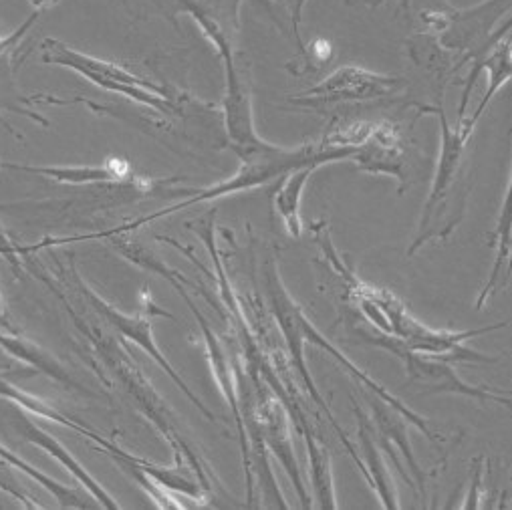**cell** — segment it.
<instances>
[{"label":"cell","instance_id":"1","mask_svg":"<svg viewBox=\"0 0 512 510\" xmlns=\"http://www.w3.org/2000/svg\"><path fill=\"white\" fill-rule=\"evenodd\" d=\"M265 287H267V293H269L271 309L275 311V317H277V321H279V325H281V329H283V333H285V339H287V345H289L293 363H295L297 371L301 373V377H303V381H305V388L311 392L313 400L327 412L331 426H337L335 430H339V424H337V420L331 416V412H329L327 404L323 402L321 394L317 392L315 381H313V377H311V373H309V369H307V363H305V351H303V347H305L307 341L317 343V345L323 347L327 353H331L339 363H343V367H345L347 371H351V373L359 379L361 386L373 390L381 400H386V404H390V406H392L394 410H398L404 418H408V420H410L420 432H424L430 440H438V436L432 432V428H430V424L426 422V418H422V416L416 414L414 410L406 408L396 396H392V394H388L383 388H379V386L375 384V381L369 379L359 367H355L351 361H347V359L339 353V349H335L331 343H327V341L323 339V335L309 323V319L305 317V313L301 311V307H299V305L293 301V297L287 293V289H285V285H283V281H281V277H279V267H277L275 261H269L267 267H265Z\"/></svg>","mask_w":512,"mask_h":510},{"label":"cell","instance_id":"2","mask_svg":"<svg viewBox=\"0 0 512 510\" xmlns=\"http://www.w3.org/2000/svg\"><path fill=\"white\" fill-rule=\"evenodd\" d=\"M355 154V148L351 146H329V144H305L299 146L295 150H287L281 146H271L269 150L254 154L248 158H240V170L230 176L224 182H218L210 188L198 190L196 196L188 198L186 202L174 204L170 208H164L152 216H144L140 220H134L132 224L121 226L119 230H132V228H140L148 222H154L156 218L174 214L178 210H186L190 206H196L200 202H210L228 194H236V192H246L252 188H259L263 184H269L271 180L285 176L287 172L301 168V166H325V164H333L339 160H351V156Z\"/></svg>","mask_w":512,"mask_h":510},{"label":"cell","instance_id":"3","mask_svg":"<svg viewBox=\"0 0 512 510\" xmlns=\"http://www.w3.org/2000/svg\"><path fill=\"white\" fill-rule=\"evenodd\" d=\"M434 111L440 115V125H442L440 158H438L432 190L424 206L420 234L414 240L410 254H414L430 238L432 228L438 224L446 226V236H448L466 210V198H468L466 150L474 130L464 123V119H460L456 127H452L442 107L440 109L436 107Z\"/></svg>","mask_w":512,"mask_h":510},{"label":"cell","instance_id":"4","mask_svg":"<svg viewBox=\"0 0 512 510\" xmlns=\"http://www.w3.org/2000/svg\"><path fill=\"white\" fill-rule=\"evenodd\" d=\"M41 49V61L45 65L67 67L85 77L87 81H91L93 85L132 99L136 103H142L160 115H172L178 111V101L172 95V87L158 85L121 65L79 53L55 39H45Z\"/></svg>","mask_w":512,"mask_h":510},{"label":"cell","instance_id":"5","mask_svg":"<svg viewBox=\"0 0 512 510\" xmlns=\"http://www.w3.org/2000/svg\"><path fill=\"white\" fill-rule=\"evenodd\" d=\"M75 281H77V285H79L83 297H87V301L91 303V307H93L99 315H103V317L107 319V323H111L123 337L134 341V343L140 345L148 355H152L154 361L174 379V384L186 394V398H188L210 422H214L216 416L200 402V398H196V396L192 394V390L184 384V379L176 373V369H174V367L170 365V361L162 355L160 347H158L156 341H154V335H152V321H154V317L174 319V315L168 313V311H164V309H160V307L152 301V297H148V293H144L146 301L142 303V307H140V311H138L136 315H123V313L115 311L111 305H107V303H105L99 295H95L87 285H83V281H81L79 277H75Z\"/></svg>","mask_w":512,"mask_h":510},{"label":"cell","instance_id":"6","mask_svg":"<svg viewBox=\"0 0 512 510\" xmlns=\"http://www.w3.org/2000/svg\"><path fill=\"white\" fill-rule=\"evenodd\" d=\"M226 67V97H224V121L230 148L238 158H248L269 150L273 144L263 140L256 132L252 115V97L246 63L234 53L224 61Z\"/></svg>","mask_w":512,"mask_h":510},{"label":"cell","instance_id":"7","mask_svg":"<svg viewBox=\"0 0 512 510\" xmlns=\"http://www.w3.org/2000/svg\"><path fill=\"white\" fill-rule=\"evenodd\" d=\"M510 11V0H484V3L454 13H442L430 19L434 33H440V41L456 51L488 53L502 35L492 37L496 21Z\"/></svg>","mask_w":512,"mask_h":510},{"label":"cell","instance_id":"8","mask_svg":"<svg viewBox=\"0 0 512 510\" xmlns=\"http://www.w3.org/2000/svg\"><path fill=\"white\" fill-rule=\"evenodd\" d=\"M404 81L400 77L373 73L361 67L345 65L325 77L309 91L295 97V103H339V101H369L394 95Z\"/></svg>","mask_w":512,"mask_h":510},{"label":"cell","instance_id":"9","mask_svg":"<svg viewBox=\"0 0 512 510\" xmlns=\"http://www.w3.org/2000/svg\"><path fill=\"white\" fill-rule=\"evenodd\" d=\"M242 422L252 426L256 432L261 434L265 446L279 458V462L287 470L289 478L293 480L297 496L301 500V506L311 508L313 506L311 496L307 492V486L301 476V468L295 458L293 436H291L285 408L275 398H261L259 404L246 408V416L242 418Z\"/></svg>","mask_w":512,"mask_h":510},{"label":"cell","instance_id":"10","mask_svg":"<svg viewBox=\"0 0 512 510\" xmlns=\"http://www.w3.org/2000/svg\"><path fill=\"white\" fill-rule=\"evenodd\" d=\"M392 353L404 361L410 384L422 388L426 394H458V396L474 398L480 402H496V404L510 406L508 396L488 388H474L466 384V381L444 359L418 355L402 347H394Z\"/></svg>","mask_w":512,"mask_h":510},{"label":"cell","instance_id":"11","mask_svg":"<svg viewBox=\"0 0 512 510\" xmlns=\"http://www.w3.org/2000/svg\"><path fill=\"white\" fill-rule=\"evenodd\" d=\"M357 170L367 174H386L406 184V148L400 127L392 121H373L367 138L351 156Z\"/></svg>","mask_w":512,"mask_h":510},{"label":"cell","instance_id":"12","mask_svg":"<svg viewBox=\"0 0 512 510\" xmlns=\"http://www.w3.org/2000/svg\"><path fill=\"white\" fill-rule=\"evenodd\" d=\"M5 406H7V410H9V416H11V422H13L15 430H17L25 440H29L31 444H35L37 448L49 452L61 466H65V468L77 478V482H81V484L87 488V492L93 496V500L99 502V506H103V508H107V510H119V508H121L119 502L83 468V464H81L77 458H73V456L69 454V450H67L59 440H55L53 436H49L47 432H43L33 420H29V418L17 408V402L5 398Z\"/></svg>","mask_w":512,"mask_h":510},{"label":"cell","instance_id":"13","mask_svg":"<svg viewBox=\"0 0 512 510\" xmlns=\"http://www.w3.org/2000/svg\"><path fill=\"white\" fill-rule=\"evenodd\" d=\"M224 61L234 57L240 0H178Z\"/></svg>","mask_w":512,"mask_h":510},{"label":"cell","instance_id":"14","mask_svg":"<svg viewBox=\"0 0 512 510\" xmlns=\"http://www.w3.org/2000/svg\"><path fill=\"white\" fill-rule=\"evenodd\" d=\"M5 170H17L27 174H39L43 178L61 182V184H103L119 180L127 174V164L123 160H109L103 166H19V164H0Z\"/></svg>","mask_w":512,"mask_h":510},{"label":"cell","instance_id":"15","mask_svg":"<svg viewBox=\"0 0 512 510\" xmlns=\"http://www.w3.org/2000/svg\"><path fill=\"white\" fill-rule=\"evenodd\" d=\"M355 416L359 418V446L367 460V464H363V476L371 484L375 494L379 496L383 508H400V498H398L394 478H392L386 462H383V458L375 446V440L371 436L373 428L369 426L367 418L363 416V412L357 406H355Z\"/></svg>","mask_w":512,"mask_h":510},{"label":"cell","instance_id":"16","mask_svg":"<svg viewBox=\"0 0 512 510\" xmlns=\"http://www.w3.org/2000/svg\"><path fill=\"white\" fill-rule=\"evenodd\" d=\"M494 248H496V254H494V265H492V271H490V277L486 281V285L482 287L480 295H478V301H476V309L480 311L488 299L504 287V275L508 273V265H510V248H512V212H510V184H508V190L504 194V202H502V208H500V216H498V222H496V230L492 234V242H490Z\"/></svg>","mask_w":512,"mask_h":510},{"label":"cell","instance_id":"17","mask_svg":"<svg viewBox=\"0 0 512 510\" xmlns=\"http://www.w3.org/2000/svg\"><path fill=\"white\" fill-rule=\"evenodd\" d=\"M299 430L305 436L307 452H309V472H311V482H313V498L315 506L323 510H335L337 496H335V486H333V472H331V456L327 448L321 444V440L313 434L309 422L305 420Z\"/></svg>","mask_w":512,"mask_h":510},{"label":"cell","instance_id":"18","mask_svg":"<svg viewBox=\"0 0 512 510\" xmlns=\"http://www.w3.org/2000/svg\"><path fill=\"white\" fill-rule=\"evenodd\" d=\"M315 170L317 166H301L287 172L283 178V184L275 194V210L279 212L289 236L293 238H299L303 232L301 200H303V190Z\"/></svg>","mask_w":512,"mask_h":510},{"label":"cell","instance_id":"19","mask_svg":"<svg viewBox=\"0 0 512 510\" xmlns=\"http://www.w3.org/2000/svg\"><path fill=\"white\" fill-rule=\"evenodd\" d=\"M0 345H3L5 351H9L11 355H15V357L27 361V363H29L31 367H35L37 371L47 373L51 379L59 381V384H63V386H67V388H75V390H79L81 394L91 396V392L83 390V388L77 384V381L69 375V371H67L53 355H49L47 351H43L37 343L29 341V339H25V337H21V335H7V333L0 331Z\"/></svg>","mask_w":512,"mask_h":510},{"label":"cell","instance_id":"20","mask_svg":"<svg viewBox=\"0 0 512 510\" xmlns=\"http://www.w3.org/2000/svg\"><path fill=\"white\" fill-rule=\"evenodd\" d=\"M371 408H373V420L377 424V430H379V436L381 440L386 442H394L400 452L404 454L410 470H412V476L416 478V486L422 488L424 492V474L416 462V456L412 452V446H410V440H408V426H406V418L398 412V410H390L383 406L381 402H371Z\"/></svg>","mask_w":512,"mask_h":510},{"label":"cell","instance_id":"21","mask_svg":"<svg viewBox=\"0 0 512 510\" xmlns=\"http://www.w3.org/2000/svg\"><path fill=\"white\" fill-rule=\"evenodd\" d=\"M486 69H488V87H486V93H484V97H482V101H480V105L476 107V111H474V115L466 121L464 119V123L468 125V127H476V123H478V119L482 117V113H484V109L488 107V103L494 99V95L508 83V79H510V75H512V51H510V37H502L486 55H484V59L480 61Z\"/></svg>","mask_w":512,"mask_h":510},{"label":"cell","instance_id":"22","mask_svg":"<svg viewBox=\"0 0 512 510\" xmlns=\"http://www.w3.org/2000/svg\"><path fill=\"white\" fill-rule=\"evenodd\" d=\"M0 458L7 460V464H11V466L23 470V472H25L29 478H33L37 484L45 486V488L57 498L59 506H63V508H101L97 502H87V498H83L75 488H69V486H65V484L53 480V478L47 476L45 472L33 468L29 462H25L23 458H19V456H15L13 452H9L3 444H0Z\"/></svg>","mask_w":512,"mask_h":510},{"label":"cell","instance_id":"23","mask_svg":"<svg viewBox=\"0 0 512 510\" xmlns=\"http://www.w3.org/2000/svg\"><path fill=\"white\" fill-rule=\"evenodd\" d=\"M472 468H474V478H472V488L470 494L466 496L464 508H478L480 506V492H482V480H484V456L480 454L478 458L472 460Z\"/></svg>","mask_w":512,"mask_h":510},{"label":"cell","instance_id":"24","mask_svg":"<svg viewBox=\"0 0 512 510\" xmlns=\"http://www.w3.org/2000/svg\"><path fill=\"white\" fill-rule=\"evenodd\" d=\"M39 17H41V15L33 11V13H31V17H29V19H27V21H25V23H23L15 33H13V35H9V37H0V57H3L9 49H15V47H17V43H19V41L25 37V33H27V31L37 23V19H39Z\"/></svg>","mask_w":512,"mask_h":510},{"label":"cell","instance_id":"25","mask_svg":"<svg viewBox=\"0 0 512 510\" xmlns=\"http://www.w3.org/2000/svg\"><path fill=\"white\" fill-rule=\"evenodd\" d=\"M0 254H5V257H7L11 263H15L17 259L23 257L21 248H17V246L11 242V238H9V234L5 232L3 226H0Z\"/></svg>","mask_w":512,"mask_h":510},{"label":"cell","instance_id":"26","mask_svg":"<svg viewBox=\"0 0 512 510\" xmlns=\"http://www.w3.org/2000/svg\"><path fill=\"white\" fill-rule=\"evenodd\" d=\"M59 3V0H29V5H31V9L35 11V13H45V11H49L51 7H55Z\"/></svg>","mask_w":512,"mask_h":510},{"label":"cell","instance_id":"27","mask_svg":"<svg viewBox=\"0 0 512 510\" xmlns=\"http://www.w3.org/2000/svg\"><path fill=\"white\" fill-rule=\"evenodd\" d=\"M0 327H7L13 331V327L9 325V313H7V303H5L3 293H0Z\"/></svg>","mask_w":512,"mask_h":510}]
</instances>
